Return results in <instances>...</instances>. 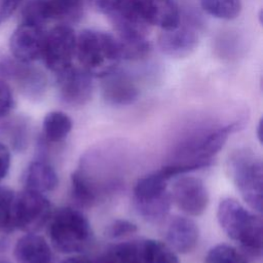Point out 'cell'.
<instances>
[{
    "instance_id": "obj_1",
    "label": "cell",
    "mask_w": 263,
    "mask_h": 263,
    "mask_svg": "<svg viewBox=\"0 0 263 263\" xmlns=\"http://www.w3.org/2000/svg\"><path fill=\"white\" fill-rule=\"evenodd\" d=\"M217 219L223 231L253 257L262 254V220L232 198L220 201Z\"/></svg>"
},
{
    "instance_id": "obj_2",
    "label": "cell",
    "mask_w": 263,
    "mask_h": 263,
    "mask_svg": "<svg viewBox=\"0 0 263 263\" xmlns=\"http://www.w3.org/2000/svg\"><path fill=\"white\" fill-rule=\"evenodd\" d=\"M82 69L91 76L104 77L116 70L121 61L118 45L113 35L84 30L76 38V53Z\"/></svg>"
},
{
    "instance_id": "obj_3",
    "label": "cell",
    "mask_w": 263,
    "mask_h": 263,
    "mask_svg": "<svg viewBox=\"0 0 263 263\" xmlns=\"http://www.w3.org/2000/svg\"><path fill=\"white\" fill-rule=\"evenodd\" d=\"M49 220L50 241L60 253H80L90 243L91 227L80 211L68 206L63 208L57 211Z\"/></svg>"
},
{
    "instance_id": "obj_4",
    "label": "cell",
    "mask_w": 263,
    "mask_h": 263,
    "mask_svg": "<svg viewBox=\"0 0 263 263\" xmlns=\"http://www.w3.org/2000/svg\"><path fill=\"white\" fill-rule=\"evenodd\" d=\"M231 178L242 199L255 212H262L263 165L261 159L249 149H238L229 159Z\"/></svg>"
},
{
    "instance_id": "obj_5",
    "label": "cell",
    "mask_w": 263,
    "mask_h": 263,
    "mask_svg": "<svg viewBox=\"0 0 263 263\" xmlns=\"http://www.w3.org/2000/svg\"><path fill=\"white\" fill-rule=\"evenodd\" d=\"M172 201L167 180L159 172L139 179L134 187L135 208L148 222L163 220L170 212Z\"/></svg>"
},
{
    "instance_id": "obj_6",
    "label": "cell",
    "mask_w": 263,
    "mask_h": 263,
    "mask_svg": "<svg viewBox=\"0 0 263 263\" xmlns=\"http://www.w3.org/2000/svg\"><path fill=\"white\" fill-rule=\"evenodd\" d=\"M51 205L43 193L24 189L14 195V228L26 233H36L50 219Z\"/></svg>"
},
{
    "instance_id": "obj_7",
    "label": "cell",
    "mask_w": 263,
    "mask_h": 263,
    "mask_svg": "<svg viewBox=\"0 0 263 263\" xmlns=\"http://www.w3.org/2000/svg\"><path fill=\"white\" fill-rule=\"evenodd\" d=\"M76 35L73 29L66 25H59L45 34L42 55L45 66L59 74L72 66L76 53Z\"/></svg>"
},
{
    "instance_id": "obj_8",
    "label": "cell",
    "mask_w": 263,
    "mask_h": 263,
    "mask_svg": "<svg viewBox=\"0 0 263 263\" xmlns=\"http://www.w3.org/2000/svg\"><path fill=\"white\" fill-rule=\"evenodd\" d=\"M172 200L189 216H200L209 205V191L204 183L195 177H179L172 187Z\"/></svg>"
},
{
    "instance_id": "obj_9",
    "label": "cell",
    "mask_w": 263,
    "mask_h": 263,
    "mask_svg": "<svg viewBox=\"0 0 263 263\" xmlns=\"http://www.w3.org/2000/svg\"><path fill=\"white\" fill-rule=\"evenodd\" d=\"M57 75L61 101L70 107L85 105L92 95V76L85 70L72 66Z\"/></svg>"
},
{
    "instance_id": "obj_10",
    "label": "cell",
    "mask_w": 263,
    "mask_h": 263,
    "mask_svg": "<svg viewBox=\"0 0 263 263\" xmlns=\"http://www.w3.org/2000/svg\"><path fill=\"white\" fill-rule=\"evenodd\" d=\"M45 33L42 27L21 23L9 38L12 57L23 63H32L42 55Z\"/></svg>"
},
{
    "instance_id": "obj_11",
    "label": "cell",
    "mask_w": 263,
    "mask_h": 263,
    "mask_svg": "<svg viewBox=\"0 0 263 263\" xmlns=\"http://www.w3.org/2000/svg\"><path fill=\"white\" fill-rule=\"evenodd\" d=\"M0 78L16 80L24 91L32 97L42 95L46 86V79L42 72L14 58L0 59Z\"/></svg>"
},
{
    "instance_id": "obj_12",
    "label": "cell",
    "mask_w": 263,
    "mask_h": 263,
    "mask_svg": "<svg viewBox=\"0 0 263 263\" xmlns=\"http://www.w3.org/2000/svg\"><path fill=\"white\" fill-rule=\"evenodd\" d=\"M198 33L193 26L181 25L171 30H163L158 37L160 50L172 58H186L198 45Z\"/></svg>"
},
{
    "instance_id": "obj_13",
    "label": "cell",
    "mask_w": 263,
    "mask_h": 263,
    "mask_svg": "<svg viewBox=\"0 0 263 263\" xmlns=\"http://www.w3.org/2000/svg\"><path fill=\"white\" fill-rule=\"evenodd\" d=\"M142 18L149 26L171 30L179 26L181 16L174 0H135Z\"/></svg>"
},
{
    "instance_id": "obj_14",
    "label": "cell",
    "mask_w": 263,
    "mask_h": 263,
    "mask_svg": "<svg viewBox=\"0 0 263 263\" xmlns=\"http://www.w3.org/2000/svg\"><path fill=\"white\" fill-rule=\"evenodd\" d=\"M102 78V97L107 104L114 107H123L138 100L139 88L128 75L115 70Z\"/></svg>"
},
{
    "instance_id": "obj_15",
    "label": "cell",
    "mask_w": 263,
    "mask_h": 263,
    "mask_svg": "<svg viewBox=\"0 0 263 263\" xmlns=\"http://www.w3.org/2000/svg\"><path fill=\"white\" fill-rule=\"evenodd\" d=\"M199 230L193 220L187 217H175L166 230L167 245L178 253L188 254L198 243Z\"/></svg>"
},
{
    "instance_id": "obj_16",
    "label": "cell",
    "mask_w": 263,
    "mask_h": 263,
    "mask_svg": "<svg viewBox=\"0 0 263 263\" xmlns=\"http://www.w3.org/2000/svg\"><path fill=\"white\" fill-rule=\"evenodd\" d=\"M16 263H52V253L47 241L35 233H27L14 246Z\"/></svg>"
},
{
    "instance_id": "obj_17",
    "label": "cell",
    "mask_w": 263,
    "mask_h": 263,
    "mask_svg": "<svg viewBox=\"0 0 263 263\" xmlns=\"http://www.w3.org/2000/svg\"><path fill=\"white\" fill-rule=\"evenodd\" d=\"M25 189L45 193L55 189L59 183L54 167L45 160H36L29 164L24 177Z\"/></svg>"
},
{
    "instance_id": "obj_18",
    "label": "cell",
    "mask_w": 263,
    "mask_h": 263,
    "mask_svg": "<svg viewBox=\"0 0 263 263\" xmlns=\"http://www.w3.org/2000/svg\"><path fill=\"white\" fill-rule=\"evenodd\" d=\"M114 37L118 45L121 60L137 61L145 58L150 50V44L146 35L137 33H116Z\"/></svg>"
},
{
    "instance_id": "obj_19",
    "label": "cell",
    "mask_w": 263,
    "mask_h": 263,
    "mask_svg": "<svg viewBox=\"0 0 263 263\" xmlns=\"http://www.w3.org/2000/svg\"><path fill=\"white\" fill-rule=\"evenodd\" d=\"M73 126L71 118L62 111L47 113L42 122L43 137L46 142L59 143L67 138Z\"/></svg>"
},
{
    "instance_id": "obj_20",
    "label": "cell",
    "mask_w": 263,
    "mask_h": 263,
    "mask_svg": "<svg viewBox=\"0 0 263 263\" xmlns=\"http://www.w3.org/2000/svg\"><path fill=\"white\" fill-rule=\"evenodd\" d=\"M71 193L76 204L81 208H90L98 201L99 192L79 170L71 175Z\"/></svg>"
},
{
    "instance_id": "obj_21",
    "label": "cell",
    "mask_w": 263,
    "mask_h": 263,
    "mask_svg": "<svg viewBox=\"0 0 263 263\" xmlns=\"http://www.w3.org/2000/svg\"><path fill=\"white\" fill-rule=\"evenodd\" d=\"M141 250L144 263H179L175 251L164 242L146 239L141 241Z\"/></svg>"
},
{
    "instance_id": "obj_22",
    "label": "cell",
    "mask_w": 263,
    "mask_h": 263,
    "mask_svg": "<svg viewBox=\"0 0 263 263\" xmlns=\"http://www.w3.org/2000/svg\"><path fill=\"white\" fill-rule=\"evenodd\" d=\"M50 20L77 22L83 12V0H45Z\"/></svg>"
},
{
    "instance_id": "obj_23",
    "label": "cell",
    "mask_w": 263,
    "mask_h": 263,
    "mask_svg": "<svg viewBox=\"0 0 263 263\" xmlns=\"http://www.w3.org/2000/svg\"><path fill=\"white\" fill-rule=\"evenodd\" d=\"M202 9L220 20H233L241 11V0H200Z\"/></svg>"
},
{
    "instance_id": "obj_24",
    "label": "cell",
    "mask_w": 263,
    "mask_h": 263,
    "mask_svg": "<svg viewBox=\"0 0 263 263\" xmlns=\"http://www.w3.org/2000/svg\"><path fill=\"white\" fill-rule=\"evenodd\" d=\"M21 16V23L42 28L48 21H50V15L45 0H29L24 5Z\"/></svg>"
},
{
    "instance_id": "obj_25",
    "label": "cell",
    "mask_w": 263,
    "mask_h": 263,
    "mask_svg": "<svg viewBox=\"0 0 263 263\" xmlns=\"http://www.w3.org/2000/svg\"><path fill=\"white\" fill-rule=\"evenodd\" d=\"M204 263H249V261L246 255L234 247L220 243L208 252Z\"/></svg>"
},
{
    "instance_id": "obj_26",
    "label": "cell",
    "mask_w": 263,
    "mask_h": 263,
    "mask_svg": "<svg viewBox=\"0 0 263 263\" xmlns=\"http://www.w3.org/2000/svg\"><path fill=\"white\" fill-rule=\"evenodd\" d=\"M116 263H144L141 241H124L111 247L107 251Z\"/></svg>"
},
{
    "instance_id": "obj_27",
    "label": "cell",
    "mask_w": 263,
    "mask_h": 263,
    "mask_svg": "<svg viewBox=\"0 0 263 263\" xmlns=\"http://www.w3.org/2000/svg\"><path fill=\"white\" fill-rule=\"evenodd\" d=\"M14 193L7 187H0V232H10L13 224Z\"/></svg>"
},
{
    "instance_id": "obj_28",
    "label": "cell",
    "mask_w": 263,
    "mask_h": 263,
    "mask_svg": "<svg viewBox=\"0 0 263 263\" xmlns=\"http://www.w3.org/2000/svg\"><path fill=\"white\" fill-rule=\"evenodd\" d=\"M137 230L138 227L135 223L124 219H117L107 226L106 234L111 238H121L134 234Z\"/></svg>"
},
{
    "instance_id": "obj_29",
    "label": "cell",
    "mask_w": 263,
    "mask_h": 263,
    "mask_svg": "<svg viewBox=\"0 0 263 263\" xmlns=\"http://www.w3.org/2000/svg\"><path fill=\"white\" fill-rule=\"evenodd\" d=\"M13 106V96L9 84L0 78V119L6 116Z\"/></svg>"
},
{
    "instance_id": "obj_30",
    "label": "cell",
    "mask_w": 263,
    "mask_h": 263,
    "mask_svg": "<svg viewBox=\"0 0 263 263\" xmlns=\"http://www.w3.org/2000/svg\"><path fill=\"white\" fill-rule=\"evenodd\" d=\"M10 166V151L8 147L0 142V180L8 173Z\"/></svg>"
},
{
    "instance_id": "obj_31",
    "label": "cell",
    "mask_w": 263,
    "mask_h": 263,
    "mask_svg": "<svg viewBox=\"0 0 263 263\" xmlns=\"http://www.w3.org/2000/svg\"><path fill=\"white\" fill-rule=\"evenodd\" d=\"M99 11L108 15L120 0H88Z\"/></svg>"
},
{
    "instance_id": "obj_32",
    "label": "cell",
    "mask_w": 263,
    "mask_h": 263,
    "mask_svg": "<svg viewBox=\"0 0 263 263\" xmlns=\"http://www.w3.org/2000/svg\"><path fill=\"white\" fill-rule=\"evenodd\" d=\"M62 263H91V261L85 256H72L65 259Z\"/></svg>"
},
{
    "instance_id": "obj_33",
    "label": "cell",
    "mask_w": 263,
    "mask_h": 263,
    "mask_svg": "<svg viewBox=\"0 0 263 263\" xmlns=\"http://www.w3.org/2000/svg\"><path fill=\"white\" fill-rule=\"evenodd\" d=\"M96 263H116V261L112 258V256L108 252H106L105 254H103L97 259Z\"/></svg>"
},
{
    "instance_id": "obj_34",
    "label": "cell",
    "mask_w": 263,
    "mask_h": 263,
    "mask_svg": "<svg viewBox=\"0 0 263 263\" xmlns=\"http://www.w3.org/2000/svg\"><path fill=\"white\" fill-rule=\"evenodd\" d=\"M257 137L260 143H262V119L259 121L257 126Z\"/></svg>"
}]
</instances>
